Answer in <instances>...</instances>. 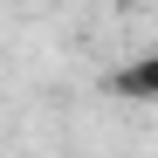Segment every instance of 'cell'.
I'll return each mask as SVG.
<instances>
[{
  "mask_svg": "<svg viewBox=\"0 0 158 158\" xmlns=\"http://www.w3.org/2000/svg\"><path fill=\"white\" fill-rule=\"evenodd\" d=\"M110 89L117 96H158V55H138V62H124L110 76Z\"/></svg>",
  "mask_w": 158,
  "mask_h": 158,
  "instance_id": "cell-1",
  "label": "cell"
}]
</instances>
